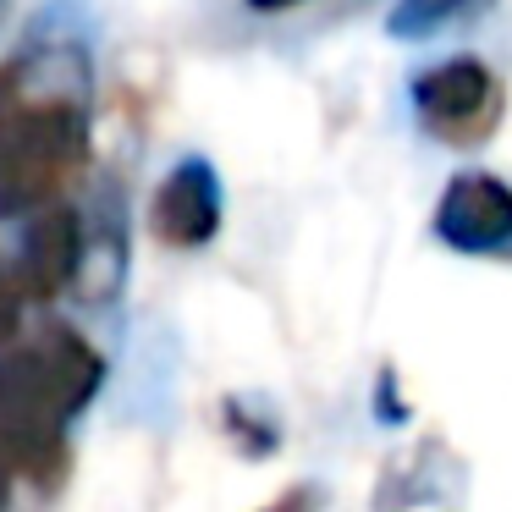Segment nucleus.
<instances>
[{"label":"nucleus","instance_id":"nucleus-1","mask_svg":"<svg viewBox=\"0 0 512 512\" xmlns=\"http://www.w3.org/2000/svg\"><path fill=\"white\" fill-rule=\"evenodd\" d=\"M89 160V67L78 50H34L0 67V215L61 199Z\"/></svg>","mask_w":512,"mask_h":512},{"label":"nucleus","instance_id":"nucleus-2","mask_svg":"<svg viewBox=\"0 0 512 512\" xmlns=\"http://www.w3.org/2000/svg\"><path fill=\"white\" fill-rule=\"evenodd\" d=\"M105 386V358L72 325L50 320L0 347V430H67Z\"/></svg>","mask_w":512,"mask_h":512},{"label":"nucleus","instance_id":"nucleus-3","mask_svg":"<svg viewBox=\"0 0 512 512\" xmlns=\"http://www.w3.org/2000/svg\"><path fill=\"white\" fill-rule=\"evenodd\" d=\"M408 94H413V111H419V127L452 149H474L501 127V83L474 56L424 67Z\"/></svg>","mask_w":512,"mask_h":512},{"label":"nucleus","instance_id":"nucleus-4","mask_svg":"<svg viewBox=\"0 0 512 512\" xmlns=\"http://www.w3.org/2000/svg\"><path fill=\"white\" fill-rule=\"evenodd\" d=\"M435 237L452 254H496L512 243V188L490 171H463L441 188Z\"/></svg>","mask_w":512,"mask_h":512},{"label":"nucleus","instance_id":"nucleus-5","mask_svg":"<svg viewBox=\"0 0 512 512\" xmlns=\"http://www.w3.org/2000/svg\"><path fill=\"white\" fill-rule=\"evenodd\" d=\"M221 177L210 160L188 155L166 171V182L149 199V232L166 248H204L221 232Z\"/></svg>","mask_w":512,"mask_h":512},{"label":"nucleus","instance_id":"nucleus-6","mask_svg":"<svg viewBox=\"0 0 512 512\" xmlns=\"http://www.w3.org/2000/svg\"><path fill=\"white\" fill-rule=\"evenodd\" d=\"M83 265V215L78 204L67 199H50L34 210L23 237V254H17V276H23L28 303H50L78 281Z\"/></svg>","mask_w":512,"mask_h":512},{"label":"nucleus","instance_id":"nucleus-7","mask_svg":"<svg viewBox=\"0 0 512 512\" xmlns=\"http://www.w3.org/2000/svg\"><path fill=\"white\" fill-rule=\"evenodd\" d=\"M490 0H397L386 17V34L391 39H430L441 34V28L452 23H468V17H479Z\"/></svg>","mask_w":512,"mask_h":512},{"label":"nucleus","instance_id":"nucleus-8","mask_svg":"<svg viewBox=\"0 0 512 512\" xmlns=\"http://www.w3.org/2000/svg\"><path fill=\"white\" fill-rule=\"evenodd\" d=\"M23 276H17V265H0V347H12L17 336H23Z\"/></svg>","mask_w":512,"mask_h":512},{"label":"nucleus","instance_id":"nucleus-9","mask_svg":"<svg viewBox=\"0 0 512 512\" xmlns=\"http://www.w3.org/2000/svg\"><path fill=\"white\" fill-rule=\"evenodd\" d=\"M12 479H17V463H12V446H6V435H0V507H6V496H12Z\"/></svg>","mask_w":512,"mask_h":512},{"label":"nucleus","instance_id":"nucleus-10","mask_svg":"<svg viewBox=\"0 0 512 512\" xmlns=\"http://www.w3.org/2000/svg\"><path fill=\"white\" fill-rule=\"evenodd\" d=\"M254 12H287V6H303V0H248Z\"/></svg>","mask_w":512,"mask_h":512}]
</instances>
